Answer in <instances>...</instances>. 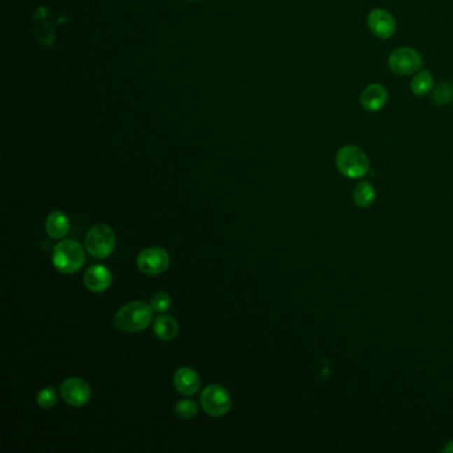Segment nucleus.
Masks as SVG:
<instances>
[{"label": "nucleus", "mask_w": 453, "mask_h": 453, "mask_svg": "<svg viewBox=\"0 0 453 453\" xmlns=\"http://www.w3.org/2000/svg\"><path fill=\"white\" fill-rule=\"evenodd\" d=\"M153 318V309L151 305L134 300L124 305L115 315V326L124 333H137L143 331Z\"/></svg>", "instance_id": "f257e3e1"}, {"label": "nucleus", "mask_w": 453, "mask_h": 453, "mask_svg": "<svg viewBox=\"0 0 453 453\" xmlns=\"http://www.w3.org/2000/svg\"><path fill=\"white\" fill-rule=\"evenodd\" d=\"M84 262L85 251L78 241L64 239L53 247L52 263L57 272L74 274L83 267Z\"/></svg>", "instance_id": "f03ea898"}, {"label": "nucleus", "mask_w": 453, "mask_h": 453, "mask_svg": "<svg viewBox=\"0 0 453 453\" xmlns=\"http://www.w3.org/2000/svg\"><path fill=\"white\" fill-rule=\"evenodd\" d=\"M335 165L344 177L355 180L368 172L370 161L362 148L356 145H344L337 151Z\"/></svg>", "instance_id": "7ed1b4c3"}, {"label": "nucleus", "mask_w": 453, "mask_h": 453, "mask_svg": "<svg viewBox=\"0 0 453 453\" xmlns=\"http://www.w3.org/2000/svg\"><path fill=\"white\" fill-rule=\"evenodd\" d=\"M116 247V234L105 223L95 225L85 235V249L97 259L109 257Z\"/></svg>", "instance_id": "20e7f679"}, {"label": "nucleus", "mask_w": 453, "mask_h": 453, "mask_svg": "<svg viewBox=\"0 0 453 453\" xmlns=\"http://www.w3.org/2000/svg\"><path fill=\"white\" fill-rule=\"evenodd\" d=\"M389 68L399 76H410L419 72L423 67L421 53L411 47H399L389 53Z\"/></svg>", "instance_id": "39448f33"}, {"label": "nucleus", "mask_w": 453, "mask_h": 453, "mask_svg": "<svg viewBox=\"0 0 453 453\" xmlns=\"http://www.w3.org/2000/svg\"><path fill=\"white\" fill-rule=\"evenodd\" d=\"M200 403L207 414L221 417L230 411L233 400L225 387L220 384H210L202 391L200 396Z\"/></svg>", "instance_id": "423d86ee"}, {"label": "nucleus", "mask_w": 453, "mask_h": 453, "mask_svg": "<svg viewBox=\"0 0 453 453\" xmlns=\"http://www.w3.org/2000/svg\"><path fill=\"white\" fill-rule=\"evenodd\" d=\"M136 262L145 275H160L168 270L170 257L162 247H146L137 256Z\"/></svg>", "instance_id": "0eeeda50"}, {"label": "nucleus", "mask_w": 453, "mask_h": 453, "mask_svg": "<svg viewBox=\"0 0 453 453\" xmlns=\"http://www.w3.org/2000/svg\"><path fill=\"white\" fill-rule=\"evenodd\" d=\"M367 27L377 39H391L396 32V20L387 10L375 8L367 15Z\"/></svg>", "instance_id": "6e6552de"}, {"label": "nucleus", "mask_w": 453, "mask_h": 453, "mask_svg": "<svg viewBox=\"0 0 453 453\" xmlns=\"http://www.w3.org/2000/svg\"><path fill=\"white\" fill-rule=\"evenodd\" d=\"M60 393L65 403L74 407H83L91 400V387L80 377H68L60 386Z\"/></svg>", "instance_id": "1a4fd4ad"}, {"label": "nucleus", "mask_w": 453, "mask_h": 453, "mask_svg": "<svg viewBox=\"0 0 453 453\" xmlns=\"http://www.w3.org/2000/svg\"><path fill=\"white\" fill-rule=\"evenodd\" d=\"M387 88L380 83L368 84L361 93V105L367 112H379L389 103Z\"/></svg>", "instance_id": "9d476101"}, {"label": "nucleus", "mask_w": 453, "mask_h": 453, "mask_svg": "<svg viewBox=\"0 0 453 453\" xmlns=\"http://www.w3.org/2000/svg\"><path fill=\"white\" fill-rule=\"evenodd\" d=\"M84 285L92 293H103L112 284V274L108 267L95 265L87 269L83 277Z\"/></svg>", "instance_id": "9b49d317"}, {"label": "nucleus", "mask_w": 453, "mask_h": 453, "mask_svg": "<svg viewBox=\"0 0 453 453\" xmlns=\"http://www.w3.org/2000/svg\"><path fill=\"white\" fill-rule=\"evenodd\" d=\"M173 384L182 395L190 396L198 392L201 389V377L190 367H181L176 371L173 376Z\"/></svg>", "instance_id": "f8f14e48"}, {"label": "nucleus", "mask_w": 453, "mask_h": 453, "mask_svg": "<svg viewBox=\"0 0 453 453\" xmlns=\"http://www.w3.org/2000/svg\"><path fill=\"white\" fill-rule=\"evenodd\" d=\"M44 226H46V232L51 238L62 239V238H64L69 230L68 216L60 210L52 211L48 214Z\"/></svg>", "instance_id": "ddd939ff"}, {"label": "nucleus", "mask_w": 453, "mask_h": 453, "mask_svg": "<svg viewBox=\"0 0 453 453\" xmlns=\"http://www.w3.org/2000/svg\"><path fill=\"white\" fill-rule=\"evenodd\" d=\"M435 87L433 76L428 69H420L414 74V78L411 80V92L417 97H424L429 95Z\"/></svg>", "instance_id": "4468645a"}, {"label": "nucleus", "mask_w": 453, "mask_h": 453, "mask_svg": "<svg viewBox=\"0 0 453 453\" xmlns=\"http://www.w3.org/2000/svg\"><path fill=\"white\" fill-rule=\"evenodd\" d=\"M155 337L161 340H172L179 334V323L169 315H160L153 326Z\"/></svg>", "instance_id": "2eb2a0df"}, {"label": "nucleus", "mask_w": 453, "mask_h": 453, "mask_svg": "<svg viewBox=\"0 0 453 453\" xmlns=\"http://www.w3.org/2000/svg\"><path fill=\"white\" fill-rule=\"evenodd\" d=\"M375 189L368 181L359 182L352 192L354 202L361 207H371L375 201Z\"/></svg>", "instance_id": "dca6fc26"}, {"label": "nucleus", "mask_w": 453, "mask_h": 453, "mask_svg": "<svg viewBox=\"0 0 453 453\" xmlns=\"http://www.w3.org/2000/svg\"><path fill=\"white\" fill-rule=\"evenodd\" d=\"M431 99L436 105H448L453 102V84L441 81L431 92Z\"/></svg>", "instance_id": "f3484780"}, {"label": "nucleus", "mask_w": 453, "mask_h": 453, "mask_svg": "<svg viewBox=\"0 0 453 453\" xmlns=\"http://www.w3.org/2000/svg\"><path fill=\"white\" fill-rule=\"evenodd\" d=\"M174 414L183 420H190L198 414V405L193 400L183 399L174 405Z\"/></svg>", "instance_id": "a211bd4d"}, {"label": "nucleus", "mask_w": 453, "mask_h": 453, "mask_svg": "<svg viewBox=\"0 0 453 453\" xmlns=\"http://www.w3.org/2000/svg\"><path fill=\"white\" fill-rule=\"evenodd\" d=\"M36 402H38V405H39L40 408L51 410L52 407L57 402L56 391L52 387L40 389L39 393L36 396Z\"/></svg>", "instance_id": "6ab92c4d"}, {"label": "nucleus", "mask_w": 453, "mask_h": 453, "mask_svg": "<svg viewBox=\"0 0 453 453\" xmlns=\"http://www.w3.org/2000/svg\"><path fill=\"white\" fill-rule=\"evenodd\" d=\"M149 305L155 312H165L172 306V298H170L168 293L160 291V293H155L152 295Z\"/></svg>", "instance_id": "aec40b11"}, {"label": "nucleus", "mask_w": 453, "mask_h": 453, "mask_svg": "<svg viewBox=\"0 0 453 453\" xmlns=\"http://www.w3.org/2000/svg\"><path fill=\"white\" fill-rule=\"evenodd\" d=\"M444 451H445V452H453V441H449V442H448V445L444 448Z\"/></svg>", "instance_id": "412c9836"}]
</instances>
